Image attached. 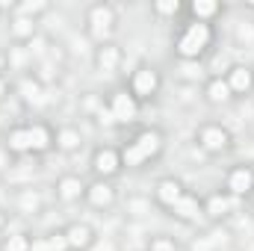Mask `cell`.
I'll use <instances>...</instances> for the list:
<instances>
[{
	"label": "cell",
	"mask_w": 254,
	"mask_h": 251,
	"mask_svg": "<svg viewBox=\"0 0 254 251\" xmlns=\"http://www.w3.org/2000/svg\"><path fill=\"white\" fill-rule=\"evenodd\" d=\"M54 139H57V127L45 119H33V122H18L9 127L0 139V148L15 160L42 157V154L54 151Z\"/></svg>",
	"instance_id": "cell-1"
},
{
	"label": "cell",
	"mask_w": 254,
	"mask_h": 251,
	"mask_svg": "<svg viewBox=\"0 0 254 251\" xmlns=\"http://www.w3.org/2000/svg\"><path fill=\"white\" fill-rule=\"evenodd\" d=\"M151 195H154V204L160 210H166L172 219H178L184 225H198L204 219L201 198L184 181H178V178H160L154 184V192Z\"/></svg>",
	"instance_id": "cell-2"
},
{
	"label": "cell",
	"mask_w": 254,
	"mask_h": 251,
	"mask_svg": "<svg viewBox=\"0 0 254 251\" xmlns=\"http://www.w3.org/2000/svg\"><path fill=\"white\" fill-rule=\"evenodd\" d=\"M122 151V163L125 169H145L151 163H157L166 151V133L160 127H139L127 136V142L119 145Z\"/></svg>",
	"instance_id": "cell-3"
},
{
	"label": "cell",
	"mask_w": 254,
	"mask_h": 251,
	"mask_svg": "<svg viewBox=\"0 0 254 251\" xmlns=\"http://www.w3.org/2000/svg\"><path fill=\"white\" fill-rule=\"evenodd\" d=\"M216 45V27L213 24H201V21H184L181 30L175 33L172 51L178 57V63H201Z\"/></svg>",
	"instance_id": "cell-4"
},
{
	"label": "cell",
	"mask_w": 254,
	"mask_h": 251,
	"mask_svg": "<svg viewBox=\"0 0 254 251\" xmlns=\"http://www.w3.org/2000/svg\"><path fill=\"white\" fill-rule=\"evenodd\" d=\"M83 30H86V39L95 42V48L113 42V36L119 30V12H116V6L104 3V0L92 3L86 9V15H83Z\"/></svg>",
	"instance_id": "cell-5"
},
{
	"label": "cell",
	"mask_w": 254,
	"mask_h": 251,
	"mask_svg": "<svg viewBox=\"0 0 254 251\" xmlns=\"http://www.w3.org/2000/svg\"><path fill=\"white\" fill-rule=\"evenodd\" d=\"M139 113H142V104H139L125 86H122V89H113V92L107 95V107H104V113H101L98 122L125 127V125H136Z\"/></svg>",
	"instance_id": "cell-6"
},
{
	"label": "cell",
	"mask_w": 254,
	"mask_h": 251,
	"mask_svg": "<svg viewBox=\"0 0 254 251\" xmlns=\"http://www.w3.org/2000/svg\"><path fill=\"white\" fill-rule=\"evenodd\" d=\"M125 89L145 107V104L157 101V95H160V89H163V74H160L151 63H139L130 74H127Z\"/></svg>",
	"instance_id": "cell-7"
},
{
	"label": "cell",
	"mask_w": 254,
	"mask_h": 251,
	"mask_svg": "<svg viewBox=\"0 0 254 251\" xmlns=\"http://www.w3.org/2000/svg\"><path fill=\"white\" fill-rule=\"evenodd\" d=\"M195 145L207 154V157H222L234 148V136L231 130L219 122H207L195 130Z\"/></svg>",
	"instance_id": "cell-8"
},
{
	"label": "cell",
	"mask_w": 254,
	"mask_h": 251,
	"mask_svg": "<svg viewBox=\"0 0 254 251\" xmlns=\"http://www.w3.org/2000/svg\"><path fill=\"white\" fill-rule=\"evenodd\" d=\"M89 169H92V178L98 181H116L125 172L119 145H98L89 157Z\"/></svg>",
	"instance_id": "cell-9"
},
{
	"label": "cell",
	"mask_w": 254,
	"mask_h": 251,
	"mask_svg": "<svg viewBox=\"0 0 254 251\" xmlns=\"http://www.w3.org/2000/svg\"><path fill=\"white\" fill-rule=\"evenodd\" d=\"M240 198H234L231 192H225V189H213V192H207L204 198H201V210H204V219L210 222V225H222L225 219H231L237 210H240Z\"/></svg>",
	"instance_id": "cell-10"
},
{
	"label": "cell",
	"mask_w": 254,
	"mask_h": 251,
	"mask_svg": "<svg viewBox=\"0 0 254 251\" xmlns=\"http://www.w3.org/2000/svg\"><path fill=\"white\" fill-rule=\"evenodd\" d=\"M116 201H119V189H116L113 181H98V178L86 181V192H83L86 207H92L98 213H107V210L116 207Z\"/></svg>",
	"instance_id": "cell-11"
},
{
	"label": "cell",
	"mask_w": 254,
	"mask_h": 251,
	"mask_svg": "<svg viewBox=\"0 0 254 251\" xmlns=\"http://www.w3.org/2000/svg\"><path fill=\"white\" fill-rule=\"evenodd\" d=\"M225 192H231L240 201H249L254 195V166H249V163L231 166L225 175Z\"/></svg>",
	"instance_id": "cell-12"
},
{
	"label": "cell",
	"mask_w": 254,
	"mask_h": 251,
	"mask_svg": "<svg viewBox=\"0 0 254 251\" xmlns=\"http://www.w3.org/2000/svg\"><path fill=\"white\" fill-rule=\"evenodd\" d=\"M63 240H65V251H89L95 246L98 234H95V228L89 222L74 219V222H68L63 228Z\"/></svg>",
	"instance_id": "cell-13"
},
{
	"label": "cell",
	"mask_w": 254,
	"mask_h": 251,
	"mask_svg": "<svg viewBox=\"0 0 254 251\" xmlns=\"http://www.w3.org/2000/svg\"><path fill=\"white\" fill-rule=\"evenodd\" d=\"M225 80H228V86H231L234 101H237V98H249V95H254V68L252 65H246V63L231 65V68L225 71Z\"/></svg>",
	"instance_id": "cell-14"
},
{
	"label": "cell",
	"mask_w": 254,
	"mask_h": 251,
	"mask_svg": "<svg viewBox=\"0 0 254 251\" xmlns=\"http://www.w3.org/2000/svg\"><path fill=\"white\" fill-rule=\"evenodd\" d=\"M83 192H86V181L80 178V175H60L57 178V184H54V198L65 204V207H71V204H80L83 201Z\"/></svg>",
	"instance_id": "cell-15"
},
{
	"label": "cell",
	"mask_w": 254,
	"mask_h": 251,
	"mask_svg": "<svg viewBox=\"0 0 254 251\" xmlns=\"http://www.w3.org/2000/svg\"><path fill=\"white\" fill-rule=\"evenodd\" d=\"M122 63H125V54H122V48H119L116 42L98 45L95 54H92V65H95V71H101V74H116V71L122 68Z\"/></svg>",
	"instance_id": "cell-16"
},
{
	"label": "cell",
	"mask_w": 254,
	"mask_h": 251,
	"mask_svg": "<svg viewBox=\"0 0 254 251\" xmlns=\"http://www.w3.org/2000/svg\"><path fill=\"white\" fill-rule=\"evenodd\" d=\"M42 33H39V21L36 18H27V15H12L9 18V39H12V45H30V42H36Z\"/></svg>",
	"instance_id": "cell-17"
},
{
	"label": "cell",
	"mask_w": 254,
	"mask_h": 251,
	"mask_svg": "<svg viewBox=\"0 0 254 251\" xmlns=\"http://www.w3.org/2000/svg\"><path fill=\"white\" fill-rule=\"evenodd\" d=\"M201 95H204V101H207V104H213V107H225V104H231V101H234V95H231V86H228L225 74H213V77H207V80H204V86H201Z\"/></svg>",
	"instance_id": "cell-18"
},
{
	"label": "cell",
	"mask_w": 254,
	"mask_h": 251,
	"mask_svg": "<svg viewBox=\"0 0 254 251\" xmlns=\"http://www.w3.org/2000/svg\"><path fill=\"white\" fill-rule=\"evenodd\" d=\"M225 15V6L219 0H190L187 3V21H201V24H216Z\"/></svg>",
	"instance_id": "cell-19"
},
{
	"label": "cell",
	"mask_w": 254,
	"mask_h": 251,
	"mask_svg": "<svg viewBox=\"0 0 254 251\" xmlns=\"http://www.w3.org/2000/svg\"><path fill=\"white\" fill-rule=\"evenodd\" d=\"M60 71H63V65L54 60V51H51V54H45L42 60H36V63H33L30 77H33V80H39V83L48 89V86H54V83L60 80Z\"/></svg>",
	"instance_id": "cell-20"
},
{
	"label": "cell",
	"mask_w": 254,
	"mask_h": 251,
	"mask_svg": "<svg viewBox=\"0 0 254 251\" xmlns=\"http://www.w3.org/2000/svg\"><path fill=\"white\" fill-rule=\"evenodd\" d=\"M12 204H15V210L21 213V216H36V213H42V207H45V201H42V192L33 187H21L15 192V198H12Z\"/></svg>",
	"instance_id": "cell-21"
},
{
	"label": "cell",
	"mask_w": 254,
	"mask_h": 251,
	"mask_svg": "<svg viewBox=\"0 0 254 251\" xmlns=\"http://www.w3.org/2000/svg\"><path fill=\"white\" fill-rule=\"evenodd\" d=\"M83 145V130L77 125H60L57 127V139H54V148L63 151V154H74L80 151Z\"/></svg>",
	"instance_id": "cell-22"
},
{
	"label": "cell",
	"mask_w": 254,
	"mask_h": 251,
	"mask_svg": "<svg viewBox=\"0 0 254 251\" xmlns=\"http://www.w3.org/2000/svg\"><path fill=\"white\" fill-rule=\"evenodd\" d=\"M6 60H9V71H18L21 77L24 74H30L33 71V54H30V48H24V45H12V48H6Z\"/></svg>",
	"instance_id": "cell-23"
},
{
	"label": "cell",
	"mask_w": 254,
	"mask_h": 251,
	"mask_svg": "<svg viewBox=\"0 0 254 251\" xmlns=\"http://www.w3.org/2000/svg\"><path fill=\"white\" fill-rule=\"evenodd\" d=\"M15 92H21V101H24L27 107H33V104H39V101L45 98V92H48V89H45L39 80H33L30 74H24V77H18Z\"/></svg>",
	"instance_id": "cell-24"
},
{
	"label": "cell",
	"mask_w": 254,
	"mask_h": 251,
	"mask_svg": "<svg viewBox=\"0 0 254 251\" xmlns=\"http://www.w3.org/2000/svg\"><path fill=\"white\" fill-rule=\"evenodd\" d=\"M222 249H225V234L219 231V225H213L210 231L195 237L190 246V251H222Z\"/></svg>",
	"instance_id": "cell-25"
},
{
	"label": "cell",
	"mask_w": 254,
	"mask_h": 251,
	"mask_svg": "<svg viewBox=\"0 0 254 251\" xmlns=\"http://www.w3.org/2000/svg\"><path fill=\"white\" fill-rule=\"evenodd\" d=\"M151 15L160 18V21H175V18L187 15V3H181V0H157V3H151Z\"/></svg>",
	"instance_id": "cell-26"
},
{
	"label": "cell",
	"mask_w": 254,
	"mask_h": 251,
	"mask_svg": "<svg viewBox=\"0 0 254 251\" xmlns=\"http://www.w3.org/2000/svg\"><path fill=\"white\" fill-rule=\"evenodd\" d=\"M33 249V237L27 231H6L0 237V251H30Z\"/></svg>",
	"instance_id": "cell-27"
},
{
	"label": "cell",
	"mask_w": 254,
	"mask_h": 251,
	"mask_svg": "<svg viewBox=\"0 0 254 251\" xmlns=\"http://www.w3.org/2000/svg\"><path fill=\"white\" fill-rule=\"evenodd\" d=\"M104 107H107V98H104L101 92H86V95H80V110H83L86 116H92V119H101Z\"/></svg>",
	"instance_id": "cell-28"
},
{
	"label": "cell",
	"mask_w": 254,
	"mask_h": 251,
	"mask_svg": "<svg viewBox=\"0 0 254 251\" xmlns=\"http://www.w3.org/2000/svg\"><path fill=\"white\" fill-rule=\"evenodd\" d=\"M30 251H65L63 231L45 234V237H33V249H30Z\"/></svg>",
	"instance_id": "cell-29"
},
{
	"label": "cell",
	"mask_w": 254,
	"mask_h": 251,
	"mask_svg": "<svg viewBox=\"0 0 254 251\" xmlns=\"http://www.w3.org/2000/svg\"><path fill=\"white\" fill-rule=\"evenodd\" d=\"M48 9H51L48 0H21V3H15V12L12 15H27V18H36L39 21Z\"/></svg>",
	"instance_id": "cell-30"
},
{
	"label": "cell",
	"mask_w": 254,
	"mask_h": 251,
	"mask_svg": "<svg viewBox=\"0 0 254 251\" xmlns=\"http://www.w3.org/2000/svg\"><path fill=\"white\" fill-rule=\"evenodd\" d=\"M145 251H181V243H178L172 234H157V237L148 240Z\"/></svg>",
	"instance_id": "cell-31"
},
{
	"label": "cell",
	"mask_w": 254,
	"mask_h": 251,
	"mask_svg": "<svg viewBox=\"0 0 254 251\" xmlns=\"http://www.w3.org/2000/svg\"><path fill=\"white\" fill-rule=\"evenodd\" d=\"M12 92H15V83H12L6 74H0V104H3V101L12 95Z\"/></svg>",
	"instance_id": "cell-32"
},
{
	"label": "cell",
	"mask_w": 254,
	"mask_h": 251,
	"mask_svg": "<svg viewBox=\"0 0 254 251\" xmlns=\"http://www.w3.org/2000/svg\"><path fill=\"white\" fill-rule=\"evenodd\" d=\"M6 231H9V213H6V210L0 207V237H3Z\"/></svg>",
	"instance_id": "cell-33"
},
{
	"label": "cell",
	"mask_w": 254,
	"mask_h": 251,
	"mask_svg": "<svg viewBox=\"0 0 254 251\" xmlns=\"http://www.w3.org/2000/svg\"><path fill=\"white\" fill-rule=\"evenodd\" d=\"M9 71V60H6V48H0V74Z\"/></svg>",
	"instance_id": "cell-34"
},
{
	"label": "cell",
	"mask_w": 254,
	"mask_h": 251,
	"mask_svg": "<svg viewBox=\"0 0 254 251\" xmlns=\"http://www.w3.org/2000/svg\"><path fill=\"white\" fill-rule=\"evenodd\" d=\"M246 9H254V0H246Z\"/></svg>",
	"instance_id": "cell-35"
},
{
	"label": "cell",
	"mask_w": 254,
	"mask_h": 251,
	"mask_svg": "<svg viewBox=\"0 0 254 251\" xmlns=\"http://www.w3.org/2000/svg\"><path fill=\"white\" fill-rule=\"evenodd\" d=\"M252 207H254V195H252Z\"/></svg>",
	"instance_id": "cell-36"
}]
</instances>
